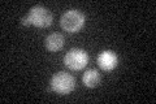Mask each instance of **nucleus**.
<instances>
[{
	"label": "nucleus",
	"instance_id": "obj_1",
	"mask_svg": "<svg viewBox=\"0 0 156 104\" xmlns=\"http://www.w3.org/2000/svg\"><path fill=\"white\" fill-rule=\"evenodd\" d=\"M52 23V14L47 8L35 5L22 18V25H33L37 27H47Z\"/></svg>",
	"mask_w": 156,
	"mask_h": 104
},
{
	"label": "nucleus",
	"instance_id": "obj_2",
	"mask_svg": "<svg viewBox=\"0 0 156 104\" xmlns=\"http://www.w3.org/2000/svg\"><path fill=\"white\" fill-rule=\"evenodd\" d=\"M60 25L62 30L70 34L78 33L85 26V16L78 9H69L66 11L60 18Z\"/></svg>",
	"mask_w": 156,
	"mask_h": 104
},
{
	"label": "nucleus",
	"instance_id": "obj_3",
	"mask_svg": "<svg viewBox=\"0 0 156 104\" xmlns=\"http://www.w3.org/2000/svg\"><path fill=\"white\" fill-rule=\"evenodd\" d=\"M51 90L57 92L58 95H68L76 87V80L72 74L66 72L55 73L51 78Z\"/></svg>",
	"mask_w": 156,
	"mask_h": 104
},
{
	"label": "nucleus",
	"instance_id": "obj_4",
	"mask_svg": "<svg viewBox=\"0 0 156 104\" xmlns=\"http://www.w3.org/2000/svg\"><path fill=\"white\" fill-rule=\"evenodd\" d=\"M89 63V55L82 48H72L64 56V64L70 70H82Z\"/></svg>",
	"mask_w": 156,
	"mask_h": 104
},
{
	"label": "nucleus",
	"instance_id": "obj_5",
	"mask_svg": "<svg viewBox=\"0 0 156 104\" xmlns=\"http://www.w3.org/2000/svg\"><path fill=\"white\" fill-rule=\"evenodd\" d=\"M98 64L103 70L111 72L119 65V56L111 49H105V51H101L98 56Z\"/></svg>",
	"mask_w": 156,
	"mask_h": 104
},
{
	"label": "nucleus",
	"instance_id": "obj_6",
	"mask_svg": "<svg viewBox=\"0 0 156 104\" xmlns=\"http://www.w3.org/2000/svg\"><path fill=\"white\" fill-rule=\"evenodd\" d=\"M44 44H46V48L51 52L60 51L64 47V37L58 33H52L46 38Z\"/></svg>",
	"mask_w": 156,
	"mask_h": 104
},
{
	"label": "nucleus",
	"instance_id": "obj_7",
	"mask_svg": "<svg viewBox=\"0 0 156 104\" xmlns=\"http://www.w3.org/2000/svg\"><path fill=\"white\" fill-rule=\"evenodd\" d=\"M82 82H83V85L86 87H90V88L96 87L100 83L99 72L96 69H89V70H86L83 73V76H82Z\"/></svg>",
	"mask_w": 156,
	"mask_h": 104
}]
</instances>
